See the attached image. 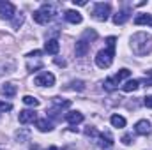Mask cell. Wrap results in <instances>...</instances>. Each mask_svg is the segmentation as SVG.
<instances>
[{
	"label": "cell",
	"instance_id": "obj_21",
	"mask_svg": "<svg viewBox=\"0 0 152 150\" xmlns=\"http://www.w3.org/2000/svg\"><path fill=\"white\" fill-rule=\"evenodd\" d=\"M110 122H112V125L113 127H118V129H122V127H126V118L122 117V115H112V118H110Z\"/></svg>",
	"mask_w": 152,
	"mask_h": 150
},
{
	"label": "cell",
	"instance_id": "obj_17",
	"mask_svg": "<svg viewBox=\"0 0 152 150\" xmlns=\"http://www.w3.org/2000/svg\"><path fill=\"white\" fill-rule=\"evenodd\" d=\"M66 120L71 124V125H78L83 122V113L81 111H69L66 115Z\"/></svg>",
	"mask_w": 152,
	"mask_h": 150
},
{
	"label": "cell",
	"instance_id": "obj_24",
	"mask_svg": "<svg viewBox=\"0 0 152 150\" xmlns=\"http://www.w3.org/2000/svg\"><path fill=\"white\" fill-rule=\"evenodd\" d=\"M69 85H71V87H69L71 90H78V92H81V90H85V83H83L81 79H76V81H71Z\"/></svg>",
	"mask_w": 152,
	"mask_h": 150
},
{
	"label": "cell",
	"instance_id": "obj_35",
	"mask_svg": "<svg viewBox=\"0 0 152 150\" xmlns=\"http://www.w3.org/2000/svg\"><path fill=\"white\" fill-rule=\"evenodd\" d=\"M46 150H62V149H58V147H48Z\"/></svg>",
	"mask_w": 152,
	"mask_h": 150
},
{
	"label": "cell",
	"instance_id": "obj_8",
	"mask_svg": "<svg viewBox=\"0 0 152 150\" xmlns=\"http://www.w3.org/2000/svg\"><path fill=\"white\" fill-rule=\"evenodd\" d=\"M99 149L101 150H113V136L110 131L99 133Z\"/></svg>",
	"mask_w": 152,
	"mask_h": 150
},
{
	"label": "cell",
	"instance_id": "obj_29",
	"mask_svg": "<svg viewBox=\"0 0 152 150\" xmlns=\"http://www.w3.org/2000/svg\"><path fill=\"white\" fill-rule=\"evenodd\" d=\"M133 141H134V140H133V134H124V136H122V143H124V145H131Z\"/></svg>",
	"mask_w": 152,
	"mask_h": 150
},
{
	"label": "cell",
	"instance_id": "obj_18",
	"mask_svg": "<svg viewBox=\"0 0 152 150\" xmlns=\"http://www.w3.org/2000/svg\"><path fill=\"white\" fill-rule=\"evenodd\" d=\"M14 138H16V141H20V143L28 141V138H30V131L25 129V127H20V129L14 133Z\"/></svg>",
	"mask_w": 152,
	"mask_h": 150
},
{
	"label": "cell",
	"instance_id": "obj_2",
	"mask_svg": "<svg viewBox=\"0 0 152 150\" xmlns=\"http://www.w3.org/2000/svg\"><path fill=\"white\" fill-rule=\"evenodd\" d=\"M115 37H108L106 39V50H101L97 51L96 55V66L99 69H108L112 64H113V57H115Z\"/></svg>",
	"mask_w": 152,
	"mask_h": 150
},
{
	"label": "cell",
	"instance_id": "obj_28",
	"mask_svg": "<svg viewBox=\"0 0 152 150\" xmlns=\"http://www.w3.org/2000/svg\"><path fill=\"white\" fill-rule=\"evenodd\" d=\"M11 110H12V104H11V103H4V101H0V113L11 111Z\"/></svg>",
	"mask_w": 152,
	"mask_h": 150
},
{
	"label": "cell",
	"instance_id": "obj_22",
	"mask_svg": "<svg viewBox=\"0 0 152 150\" xmlns=\"http://www.w3.org/2000/svg\"><path fill=\"white\" fill-rule=\"evenodd\" d=\"M81 39L92 44V41H96V39H97V34H96L94 30H90V28H88V30H85V32H83V36H81Z\"/></svg>",
	"mask_w": 152,
	"mask_h": 150
},
{
	"label": "cell",
	"instance_id": "obj_11",
	"mask_svg": "<svg viewBox=\"0 0 152 150\" xmlns=\"http://www.w3.org/2000/svg\"><path fill=\"white\" fill-rule=\"evenodd\" d=\"M131 16V11L129 9H120L117 14H113V23L115 25H124Z\"/></svg>",
	"mask_w": 152,
	"mask_h": 150
},
{
	"label": "cell",
	"instance_id": "obj_30",
	"mask_svg": "<svg viewBox=\"0 0 152 150\" xmlns=\"http://www.w3.org/2000/svg\"><path fill=\"white\" fill-rule=\"evenodd\" d=\"M27 57H28V58H39V57H41V51H39V50H34V51H30Z\"/></svg>",
	"mask_w": 152,
	"mask_h": 150
},
{
	"label": "cell",
	"instance_id": "obj_16",
	"mask_svg": "<svg viewBox=\"0 0 152 150\" xmlns=\"http://www.w3.org/2000/svg\"><path fill=\"white\" fill-rule=\"evenodd\" d=\"M36 127H37L41 133H50V131H53V124H51L48 118H37V120H36Z\"/></svg>",
	"mask_w": 152,
	"mask_h": 150
},
{
	"label": "cell",
	"instance_id": "obj_9",
	"mask_svg": "<svg viewBox=\"0 0 152 150\" xmlns=\"http://www.w3.org/2000/svg\"><path fill=\"white\" fill-rule=\"evenodd\" d=\"M134 133L136 134H140V136H147V134H151V122L149 120H138L136 122V125H134Z\"/></svg>",
	"mask_w": 152,
	"mask_h": 150
},
{
	"label": "cell",
	"instance_id": "obj_27",
	"mask_svg": "<svg viewBox=\"0 0 152 150\" xmlns=\"http://www.w3.org/2000/svg\"><path fill=\"white\" fill-rule=\"evenodd\" d=\"M41 67H42V62H41V60H37L36 64H32V62H28V64H27V69H28L30 73H34L36 69H41Z\"/></svg>",
	"mask_w": 152,
	"mask_h": 150
},
{
	"label": "cell",
	"instance_id": "obj_34",
	"mask_svg": "<svg viewBox=\"0 0 152 150\" xmlns=\"http://www.w3.org/2000/svg\"><path fill=\"white\" fill-rule=\"evenodd\" d=\"M55 64H57V66H62V67H64V66H66V60H60V58H55Z\"/></svg>",
	"mask_w": 152,
	"mask_h": 150
},
{
	"label": "cell",
	"instance_id": "obj_19",
	"mask_svg": "<svg viewBox=\"0 0 152 150\" xmlns=\"http://www.w3.org/2000/svg\"><path fill=\"white\" fill-rule=\"evenodd\" d=\"M134 25H149V27H152V14H138L134 18Z\"/></svg>",
	"mask_w": 152,
	"mask_h": 150
},
{
	"label": "cell",
	"instance_id": "obj_1",
	"mask_svg": "<svg viewBox=\"0 0 152 150\" xmlns=\"http://www.w3.org/2000/svg\"><path fill=\"white\" fill-rule=\"evenodd\" d=\"M131 50L138 57H145L152 51V36L147 32H136L131 37Z\"/></svg>",
	"mask_w": 152,
	"mask_h": 150
},
{
	"label": "cell",
	"instance_id": "obj_25",
	"mask_svg": "<svg viewBox=\"0 0 152 150\" xmlns=\"http://www.w3.org/2000/svg\"><path fill=\"white\" fill-rule=\"evenodd\" d=\"M23 20H25V16H23L21 12H20V14H16V18L12 20V28H14V30H18V28L23 25Z\"/></svg>",
	"mask_w": 152,
	"mask_h": 150
},
{
	"label": "cell",
	"instance_id": "obj_31",
	"mask_svg": "<svg viewBox=\"0 0 152 150\" xmlns=\"http://www.w3.org/2000/svg\"><path fill=\"white\" fill-rule=\"evenodd\" d=\"M143 104H145L147 108H152V95H147V97L143 99Z\"/></svg>",
	"mask_w": 152,
	"mask_h": 150
},
{
	"label": "cell",
	"instance_id": "obj_10",
	"mask_svg": "<svg viewBox=\"0 0 152 150\" xmlns=\"http://www.w3.org/2000/svg\"><path fill=\"white\" fill-rule=\"evenodd\" d=\"M88 50H90V42L83 41L81 37H80L78 41H76V46H75L76 57H85V55L88 53Z\"/></svg>",
	"mask_w": 152,
	"mask_h": 150
},
{
	"label": "cell",
	"instance_id": "obj_3",
	"mask_svg": "<svg viewBox=\"0 0 152 150\" xmlns=\"http://www.w3.org/2000/svg\"><path fill=\"white\" fill-rule=\"evenodd\" d=\"M131 76V71L129 69H120L117 74L110 76V78H106L104 79V83H103V87H104V90H108V92H113L115 88H118V85H120V81L122 79H126V78H129Z\"/></svg>",
	"mask_w": 152,
	"mask_h": 150
},
{
	"label": "cell",
	"instance_id": "obj_4",
	"mask_svg": "<svg viewBox=\"0 0 152 150\" xmlns=\"http://www.w3.org/2000/svg\"><path fill=\"white\" fill-rule=\"evenodd\" d=\"M112 14V5L108 2H97L94 4V9H92V16L97 20V21H106Z\"/></svg>",
	"mask_w": 152,
	"mask_h": 150
},
{
	"label": "cell",
	"instance_id": "obj_7",
	"mask_svg": "<svg viewBox=\"0 0 152 150\" xmlns=\"http://www.w3.org/2000/svg\"><path fill=\"white\" fill-rule=\"evenodd\" d=\"M16 16V7L11 2H0V18L2 20H12Z\"/></svg>",
	"mask_w": 152,
	"mask_h": 150
},
{
	"label": "cell",
	"instance_id": "obj_14",
	"mask_svg": "<svg viewBox=\"0 0 152 150\" xmlns=\"http://www.w3.org/2000/svg\"><path fill=\"white\" fill-rule=\"evenodd\" d=\"M20 124H30V122H36L37 118H36V111L34 110H23V111H20Z\"/></svg>",
	"mask_w": 152,
	"mask_h": 150
},
{
	"label": "cell",
	"instance_id": "obj_32",
	"mask_svg": "<svg viewBox=\"0 0 152 150\" xmlns=\"http://www.w3.org/2000/svg\"><path fill=\"white\" fill-rule=\"evenodd\" d=\"M143 83H145V87H152V76L145 78V79H143Z\"/></svg>",
	"mask_w": 152,
	"mask_h": 150
},
{
	"label": "cell",
	"instance_id": "obj_5",
	"mask_svg": "<svg viewBox=\"0 0 152 150\" xmlns=\"http://www.w3.org/2000/svg\"><path fill=\"white\" fill-rule=\"evenodd\" d=\"M51 108L48 110V115L50 117H58V113L62 111V110H67L69 106H71V101H67V99H60V97H51Z\"/></svg>",
	"mask_w": 152,
	"mask_h": 150
},
{
	"label": "cell",
	"instance_id": "obj_23",
	"mask_svg": "<svg viewBox=\"0 0 152 150\" xmlns=\"http://www.w3.org/2000/svg\"><path fill=\"white\" fill-rule=\"evenodd\" d=\"M23 103H25L27 106H34V108H37L39 104H41L39 99H36L34 95H25V97H23Z\"/></svg>",
	"mask_w": 152,
	"mask_h": 150
},
{
	"label": "cell",
	"instance_id": "obj_33",
	"mask_svg": "<svg viewBox=\"0 0 152 150\" xmlns=\"http://www.w3.org/2000/svg\"><path fill=\"white\" fill-rule=\"evenodd\" d=\"M75 5H87V0H73Z\"/></svg>",
	"mask_w": 152,
	"mask_h": 150
},
{
	"label": "cell",
	"instance_id": "obj_6",
	"mask_svg": "<svg viewBox=\"0 0 152 150\" xmlns=\"http://www.w3.org/2000/svg\"><path fill=\"white\" fill-rule=\"evenodd\" d=\"M34 83L37 85V87H53L55 85V76L51 74V73H48V71H44V73H41L34 78Z\"/></svg>",
	"mask_w": 152,
	"mask_h": 150
},
{
	"label": "cell",
	"instance_id": "obj_15",
	"mask_svg": "<svg viewBox=\"0 0 152 150\" xmlns=\"http://www.w3.org/2000/svg\"><path fill=\"white\" fill-rule=\"evenodd\" d=\"M16 92H18V88H16L14 83H4V85L0 87V94L5 95V97H14Z\"/></svg>",
	"mask_w": 152,
	"mask_h": 150
},
{
	"label": "cell",
	"instance_id": "obj_13",
	"mask_svg": "<svg viewBox=\"0 0 152 150\" xmlns=\"http://www.w3.org/2000/svg\"><path fill=\"white\" fill-rule=\"evenodd\" d=\"M64 18H66V21H69V23H73V25H80L81 21H83V16L78 12V11H66V14H64Z\"/></svg>",
	"mask_w": 152,
	"mask_h": 150
},
{
	"label": "cell",
	"instance_id": "obj_36",
	"mask_svg": "<svg viewBox=\"0 0 152 150\" xmlns=\"http://www.w3.org/2000/svg\"><path fill=\"white\" fill-rule=\"evenodd\" d=\"M30 150H39L37 145H30Z\"/></svg>",
	"mask_w": 152,
	"mask_h": 150
},
{
	"label": "cell",
	"instance_id": "obj_26",
	"mask_svg": "<svg viewBox=\"0 0 152 150\" xmlns=\"http://www.w3.org/2000/svg\"><path fill=\"white\" fill-rule=\"evenodd\" d=\"M85 136H88V138H99V133H97V129L96 127H85Z\"/></svg>",
	"mask_w": 152,
	"mask_h": 150
},
{
	"label": "cell",
	"instance_id": "obj_20",
	"mask_svg": "<svg viewBox=\"0 0 152 150\" xmlns=\"http://www.w3.org/2000/svg\"><path fill=\"white\" fill-rule=\"evenodd\" d=\"M138 87H140V79H129L122 85V90L124 92H134Z\"/></svg>",
	"mask_w": 152,
	"mask_h": 150
},
{
	"label": "cell",
	"instance_id": "obj_12",
	"mask_svg": "<svg viewBox=\"0 0 152 150\" xmlns=\"http://www.w3.org/2000/svg\"><path fill=\"white\" fill-rule=\"evenodd\" d=\"M58 50H60V44H58L57 39H48V41L44 42V51H46L48 55H57Z\"/></svg>",
	"mask_w": 152,
	"mask_h": 150
}]
</instances>
